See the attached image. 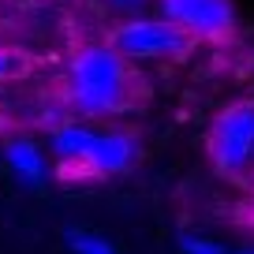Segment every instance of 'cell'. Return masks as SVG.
<instances>
[{
	"label": "cell",
	"mask_w": 254,
	"mask_h": 254,
	"mask_svg": "<svg viewBox=\"0 0 254 254\" xmlns=\"http://www.w3.org/2000/svg\"><path fill=\"white\" fill-rule=\"evenodd\" d=\"M64 86L71 109H79L82 116H116L131 105V90H135L131 60H124L109 41L82 45L67 64Z\"/></svg>",
	"instance_id": "obj_1"
},
{
	"label": "cell",
	"mask_w": 254,
	"mask_h": 254,
	"mask_svg": "<svg viewBox=\"0 0 254 254\" xmlns=\"http://www.w3.org/2000/svg\"><path fill=\"white\" fill-rule=\"evenodd\" d=\"M53 157L64 165H82L90 176H120L135 165L138 142L127 131H97L90 124H60L49 135Z\"/></svg>",
	"instance_id": "obj_2"
},
{
	"label": "cell",
	"mask_w": 254,
	"mask_h": 254,
	"mask_svg": "<svg viewBox=\"0 0 254 254\" xmlns=\"http://www.w3.org/2000/svg\"><path fill=\"white\" fill-rule=\"evenodd\" d=\"M209 161L224 180L254 187V101H236L213 120Z\"/></svg>",
	"instance_id": "obj_3"
},
{
	"label": "cell",
	"mask_w": 254,
	"mask_h": 254,
	"mask_svg": "<svg viewBox=\"0 0 254 254\" xmlns=\"http://www.w3.org/2000/svg\"><path fill=\"white\" fill-rule=\"evenodd\" d=\"M109 45L116 49L124 60H180V56L190 53L194 38L187 30L172 23L165 15H127L112 26Z\"/></svg>",
	"instance_id": "obj_4"
},
{
	"label": "cell",
	"mask_w": 254,
	"mask_h": 254,
	"mask_svg": "<svg viewBox=\"0 0 254 254\" xmlns=\"http://www.w3.org/2000/svg\"><path fill=\"white\" fill-rule=\"evenodd\" d=\"M165 19H172L180 30L194 41H221L236 30V8L232 0H157Z\"/></svg>",
	"instance_id": "obj_5"
},
{
	"label": "cell",
	"mask_w": 254,
	"mask_h": 254,
	"mask_svg": "<svg viewBox=\"0 0 254 254\" xmlns=\"http://www.w3.org/2000/svg\"><path fill=\"white\" fill-rule=\"evenodd\" d=\"M4 165H8V172L15 176L19 183H26V187H41V183L49 180V157L34 138H11V142L4 146Z\"/></svg>",
	"instance_id": "obj_6"
},
{
	"label": "cell",
	"mask_w": 254,
	"mask_h": 254,
	"mask_svg": "<svg viewBox=\"0 0 254 254\" xmlns=\"http://www.w3.org/2000/svg\"><path fill=\"white\" fill-rule=\"evenodd\" d=\"M67 247H71V254H116L101 236L86 228H67Z\"/></svg>",
	"instance_id": "obj_7"
},
{
	"label": "cell",
	"mask_w": 254,
	"mask_h": 254,
	"mask_svg": "<svg viewBox=\"0 0 254 254\" xmlns=\"http://www.w3.org/2000/svg\"><path fill=\"white\" fill-rule=\"evenodd\" d=\"M180 251H183V254H224V247L217 243V239L194 236V232H183V236H180Z\"/></svg>",
	"instance_id": "obj_8"
},
{
	"label": "cell",
	"mask_w": 254,
	"mask_h": 254,
	"mask_svg": "<svg viewBox=\"0 0 254 254\" xmlns=\"http://www.w3.org/2000/svg\"><path fill=\"white\" fill-rule=\"evenodd\" d=\"M109 11H116V15H138V11H146L150 8V0H101Z\"/></svg>",
	"instance_id": "obj_9"
},
{
	"label": "cell",
	"mask_w": 254,
	"mask_h": 254,
	"mask_svg": "<svg viewBox=\"0 0 254 254\" xmlns=\"http://www.w3.org/2000/svg\"><path fill=\"white\" fill-rule=\"evenodd\" d=\"M15 67H19V56L8 53V49H0V79H11Z\"/></svg>",
	"instance_id": "obj_10"
},
{
	"label": "cell",
	"mask_w": 254,
	"mask_h": 254,
	"mask_svg": "<svg viewBox=\"0 0 254 254\" xmlns=\"http://www.w3.org/2000/svg\"><path fill=\"white\" fill-rule=\"evenodd\" d=\"M239 254H254V251H239Z\"/></svg>",
	"instance_id": "obj_11"
}]
</instances>
